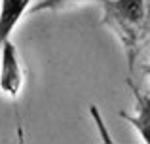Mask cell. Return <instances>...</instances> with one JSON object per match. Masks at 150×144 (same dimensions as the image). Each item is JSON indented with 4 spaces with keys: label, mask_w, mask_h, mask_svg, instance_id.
I'll list each match as a JSON object with an SVG mask.
<instances>
[{
    "label": "cell",
    "mask_w": 150,
    "mask_h": 144,
    "mask_svg": "<svg viewBox=\"0 0 150 144\" xmlns=\"http://www.w3.org/2000/svg\"><path fill=\"white\" fill-rule=\"evenodd\" d=\"M101 23L118 38L127 68L133 70L150 42V0H97Z\"/></svg>",
    "instance_id": "obj_1"
},
{
    "label": "cell",
    "mask_w": 150,
    "mask_h": 144,
    "mask_svg": "<svg viewBox=\"0 0 150 144\" xmlns=\"http://www.w3.org/2000/svg\"><path fill=\"white\" fill-rule=\"evenodd\" d=\"M25 84V72L21 67L19 51L11 40H8L0 49V95L17 99Z\"/></svg>",
    "instance_id": "obj_2"
},
{
    "label": "cell",
    "mask_w": 150,
    "mask_h": 144,
    "mask_svg": "<svg viewBox=\"0 0 150 144\" xmlns=\"http://www.w3.org/2000/svg\"><path fill=\"white\" fill-rule=\"evenodd\" d=\"M127 87L133 93V100H135V112H120V118L125 119L133 129L137 131V135L141 137V140L150 144V95L146 91L135 85L131 80L125 81Z\"/></svg>",
    "instance_id": "obj_3"
},
{
    "label": "cell",
    "mask_w": 150,
    "mask_h": 144,
    "mask_svg": "<svg viewBox=\"0 0 150 144\" xmlns=\"http://www.w3.org/2000/svg\"><path fill=\"white\" fill-rule=\"evenodd\" d=\"M34 0H0V49L10 40L23 15L29 13Z\"/></svg>",
    "instance_id": "obj_4"
},
{
    "label": "cell",
    "mask_w": 150,
    "mask_h": 144,
    "mask_svg": "<svg viewBox=\"0 0 150 144\" xmlns=\"http://www.w3.org/2000/svg\"><path fill=\"white\" fill-rule=\"evenodd\" d=\"M88 2V0H36V2L30 6L29 13H42V11H59L65 10V8H70L74 4H82Z\"/></svg>",
    "instance_id": "obj_5"
},
{
    "label": "cell",
    "mask_w": 150,
    "mask_h": 144,
    "mask_svg": "<svg viewBox=\"0 0 150 144\" xmlns=\"http://www.w3.org/2000/svg\"><path fill=\"white\" fill-rule=\"evenodd\" d=\"M143 72H144V74H146V76L150 78V63H148V65H144V67H143Z\"/></svg>",
    "instance_id": "obj_6"
}]
</instances>
